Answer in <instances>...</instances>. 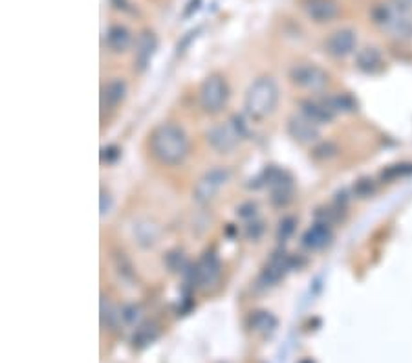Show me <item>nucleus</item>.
<instances>
[{
	"mask_svg": "<svg viewBox=\"0 0 412 363\" xmlns=\"http://www.w3.org/2000/svg\"><path fill=\"white\" fill-rule=\"evenodd\" d=\"M277 103H279V86L271 77H258L246 90L244 110L251 120H264L273 114Z\"/></svg>",
	"mask_w": 412,
	"mask_h": 363,
	"instance_id": "obj_2",
	"label": "nucleus"
},
{
	"mask_svg": "<svg viewBox=\"0 0 412 363\" xmlns=\"http://www.w3.org/2000/svg\"><path fill=\"white\" fill-rule=\"evenodd\" d=\"M290 79H292L293 85L301 86L304 90H311V92H317V90H323L324 86L328 85L330 77L326 74V70H323L317 64L301 63L295 64L290 70Z\"/></svg>",
	"mask_w": 412,
	"mask_h": 363,
	"instance_id": "obj_7",
	"label": "nucleus"
},
{
	"mask_svg": "<svg viewBox=\"0 0 412 363\" xmlns=\"http://www.w3.org/2000/svg\"><path fill=\"white\" fill-rule=\"evenodd\" d=\"M412 175V163H398V166L387 167L382 173L383 180H398Z\"/></svg>",
	"mask_w": 412,
	"mask_h": 363,
	"instance_id": "obj_22",
	"label": "nucleus"
},
{
	"mask_svg": "<svg viewBox=\"0 0 412 363\" xmlns=\"http://www.w3.org/2000/svg\"><path fill=\"white\" fill-rule=\"evenodd\" d=\"M246 136V125L240 117H233L227 123L214 125L207 132V144L218 153H231Z\"/></svg>",
	"mask_w": 412,
	"mask_h": 363,
	"instance_id": "obj_4",
	"label": "nucleus"
},
{
	"mask_svg": "<svg viewBox=\"0 0 412 363\" xmlns=\"http://www.w3.org/2000/svg\"><path fill=\"white\" fill-rule=\"evenodd\" d=\"M110 2L115 9H121V11H130L129 0H110Z\"/></svg>",
	"mask_w": 412,
	"mask_h": 363,
	"instance_id": "obj_29",
	"label": "nucleus"
},
{
	"mask_svg": "<svg viewBox=\"0 0 412 363\" xmlns=\"http://www.w3.org/2000/svg\"><path fill=\"white\" fill-rule=\"evenodd\" d=\"M354 193L357 195L359 198H367L370 195L376 193V182L372 178H361L355 182L354 185Z\"/></svg>",
	"mask_w": 412,
	"mask_h": 363,
	"instance_id": "obj_23",
	"label": "nucleus"
},
{
	"mask_svg": "<svg viewBox=\"0 0 412 363\" xmlns=\"http://www.w3.org/2000/svg\"><path fill=\"white\" fill-rule=\"evenodd\" d=\"M337 154V147L333 144H323V145H317L314 151V158H317V160H330V158H333Z\"/></svg>",
	"mask_w": 412,
	"mask_h": 363,
	"instance_id": "obj_26",
	"label": "nucleus"
},
{
	"mask_svg": "<svg viewBox=\"0 0 412 363\" xmlns=\"http://www.w3.org/2000/svg\"><path fill=\"white\" fill-rule=\"evenodd\" d=\"M323 101L328 105V108L333 114L354 113L355 108H357V103L354 101V98L348 94H333V96H328V98H324Z\"/></svg>",
	"mask_w": 412,
	"mask_h": 363,
	"instance_id": "obj_20",
	"label": "nucleus"
},
{
	"mask_svg": "<svg viewBox=\"0 0 412 363\" xmlns=\"http://www.w3.org/2000/svg\"><path fill=\"white\" fill-rule=\"evenodd\" d=\"M332 241V226L324 222H315L311 228H308L302 235V246L308 250H323Z\"/></svg>",
	"mask_w": 412,
	"mask_h": 363,
	"instance_id": "obj_15",
	"label": "nucleus"
},
{
	"mask_svg": "<svg viewBox=\"0 0 412 363\" xmlns=\"http://www.w3.org/2000/svg\"><path fill=\"white\" fill-rule=\"evenodd\" d=\"M355 67L365 74H377L382 72L383 67H385V61H383L382 52L374 46H367V48H361L355 55Z\"/></svg>",
	"mask_w": 412,
	"mask_h": 363,
	"instance_id": "obj_16",
	"label": "nucleus"
},
{
	"mask_svg": "<svg viewBox=\"0 0 412 363\" xmlns=\"http://www.w3.org/2000/svg\"><path fill=\"white\" fill-rule=\"evenodd\" d=\"M295 224H297V222H295L293 217H284L279 222V234H277L279 241H286V238L295 231Z\"/></svg>",
	"mask_w": 412,
	"mask_h": 363,
	"instance_id": "obj_25",
	"label": "nucleus"
},
{
	"mask_svg": "<svg viewBox=\"0 0 412 363\" xmlns=\"http://www.w3.org/2000/svg\"><path fill=\"white\" fill-rule=\"evenodd\" d=\"M229 178L231 171L227 169V167H214V169L207 171V173L198 180V184L195 185V200L200 202V204H207V202H211L214 198V195L227 184V180Z\"/></svg>",
	"mask_w": 412,
	"mask_h": 363,
	"instance_id": "obj_8",
	"label": "nucleus"
},
{
	"mask_svg": "<svg viewBox=\"0 0 412 363\" xmlns=\"http://www.w3.org/2000/svg\"><path fill=\"white\" fill-rule=\"evenodd\" d=\"M355 46H357V35L350 28H341V30L330 33V37L324 42L326 52L336 59L348 57L350 54H354Z\"/></svg>",
	"mask_w": 412,
	"mask_h": 363,
	"instance_id": "obj_9",
	"label": "nucleus"
},
{
	"mask_svg": "<svg viewBox=\"0 0 412 363\" xmlns=\"http://www.w3.org/2000/svg\"><path fill=\"white\" fill-rule=\"evenodd\" d=\"M110 206H112L110 195L101 191V215H107L108 211H110Z\"/></svg>",
	"mask_w": 412,
	"mask_h": 363,
	"instance_id": "obj_28",
	"label": "nucleus"
},
{
	"mask_svg": "<svg viewBox=\"0 0 412 363\" xmlns=\"http://www.w3.org/2000/svg\"><path fill=\"white\" fill-rule=\"evenodd\" d=\"M220 275V263L214 253H205L193 270V282L200 288L213 287Z\"/></svg>",
	"mask_w": 412,
	"mask_h": 363,
	"instance_id": "obj_10",
	"label": "nucleus"
},
{
	"mask_svg": "<svg viewBox=\"0 0 412 363\" xmlns=\"http://www.w3.org/2000/svg\"><path fill=\"white\" fill-rule=\"evenodd\" d=\"M288 134L299 144H314L319 139V125L302 114H295L288 120Z\"/></svg>",
	"mask_w": 412,
	"mask_h": 363,
	"instance_id": "obj_12",
	"label": "nucleus"
},
{
	"mask_svg": "<svg viewBox=\"0 0 412 363\" xmlns=\"http://www.w3.org/2000/svg\"><path fill=\"white\" fill-rule=\"evenodd\" d=\"M158 50V37L151 30H143L136 40V55H134V67L137 72H145L147 67L151 64V59L154 57Z\"/></svg>",
	"mask_w": 412,
	"mask_h": 363,
	"instance_id": "obj_11",
	"label": "nucleus"
},
{
	"mask_svg": "<svg viewBox=\"0 0 412 363\" xmlns=\"http://www.w3.org/2000/svg\"><path fill=\"white\" fill-rule=\"evenodd\" d=\"M149 328L151 327L139 328L136 332V336H134V343H137L139 347H145L149 343H152L156 340V336H158V332H156V328H152V330H149Z\"/></svg>",
	"mask_w": 412,
	"mask_h": 363,
	"instance_id": "obj_24",
	"label": "nucleus"
},
{
	"mask_svg": "<svg viewBox=\"0 0 412 363\" xmlns=\"http://www.w3.org/2000/svg\"><path fill=\"white\" fill-rule=\"evenodd\" d=\"M229 99V86L218 74L209 76L200 86V105L207 114L220 113Z\"/></svg>",
	"mask_w": 412,
	"mask_h": 363,
	"instance_id": "obj_5",
	"label": "nucleus"
},
{
	"mask_svg": "<svg viewBox=\"0 0 412 363\" xmlns=\"http://www.w3.org/2000/svg\"><path fill=\"white\" fill-rule=\"evenodd\" d=\"M275 325H277V319L270 314V312H255L251 316V327L255 330L261 332H270L273 330Z\"/></svg>",
	"mask_w": 412,
	"mask_h": 363,
	"instance_id": "obj_21",
	"label": "nucleus"
},
{
	"mask_svg": "<svg viewBox=\"0 0 412 363\" xmlns=\"http://www.w3.org/2000/svg\"><path fill=\"white\" fill-rule=\"evenodd\" d=\"M302 9L308 15V18L319 24L330 23L341 11L337 0H306L304 4H302Z\"/></svg>",
	"mask_w": 412,
	"mask_h": 363,
	"instance_id": "obj_13",
	"label": "nucleus"
},
{
	"mask_svg": "<svg viewBox=\"0 0 412 363\" xmlns=\"http://www.w3.org/2000/svg\"><path fill=\"white\" fill-rule=\"evenodd\" d=\"M290 268H292V263H290L288 257L275 255L273 259L270 260V265L262 270L261 279H258V284L264 288L275 287V284H277L284 275H286V272H288Z\"/></svg>",
	"mask_w": 412,
	"mask_h": 363,
	"instance_id": "obj_14",
	"label": "nucleus"
},
{
	"mask_svg": "<svg viewBox=\"0 0 412 363\" xmlns=\"http://www.w3.org/2000/svg\"><path fill=\"white\" fill-rule=\"evenodd\" d=\"M151 153L164 166L182 163L189 153L185 130L176 123H161L151 134Z\"/></svg>",
	"mask_w": 412,
	"mask_h": 363,
	"instance_id": "obj_1",
	"label": "nucleus"
},
{
	"mask_svg": "<svg viewBox=\"0 0 412 363\" xmlns=\"http://www.w3.org/2000/svg\"><path fill=\"white\" fill-rule=\"evenodd\" d=\"M121 263H123V260H121V255L118 253V257H115V268H118V274H120L123 279H132L134 277L132 265H130L127 259H125V265H121Z\"/></svg>",
	"mask_w": 412,
	"mask_h": 363,
	"instance_id": "obj_27",
	"label": "nucleus"
},
{
	"mask_svg": "<svg viewBox=\"0 0 412 363\" xmlns=\"http://www.w3.org/2000/svg\"><path fill=\"white\" fill-rule=\"evenodd\" d=\"M392 2L405 9H412V0H392Z\"/></svg>",
	"mask_w": 412,
	"mask_h": 363,
	"instance_id": "obj_30",
	"label": "nucleus"
},
{
	"mask_svg": "<svg viewBox=\"0 0 412 363\" xmlns=\"http://www.w3.org/2000/svg\"><path fill=\"white\" fill-rule=\"evenodd\" d=\"M127 96V83L120 77L108 81L107 85H103L101 88V108H115L121 103Z\"/></svg>",
	"mask_w": 412,
	"mask_h": 363,
	"instance_id": "obj_17",
	"label": "nucleus"
},
{
	"mask_svg": "<svg viewBox=\"0 0 412 363\" xmlns=\"http://www.w3.org/2000/svg\"><path fill=\"white\" fill-rule=\"evenodd\" d=\"M264 184L271 191V202L275 206H286L293 198V178L279 167H268L264 171Z\"/></svg>",
	"mask_w": 412,
	"mask_h": 363,
	"instance_id": "obj_6",
	"label": "nucleus"
},
{
	"mask_svg": "<svg viewBox=\"0 0 412 363\" xmlns=\"http://www.w3.org/2000/svg\"><path fill=\"white\" fill-rule=\"evenodd\" d=\"M130 42H132V35L125 26L121 24H114V26L108 28L107 32V45L112 52H125V50L129 48Z\"/></svg>",
	"mask_w": 412,
	"mask_h": 363,
	"instance_id": "obj_19",
	"label": "nucleus"
},
{
	"mask_svg": "<svg viewBox=\"0 0 412 363\" xmlns=\"http://www.w3.org/2000/svg\"><path fill=\"white\" fill-rule=\"evenodd\" d=\"M372 21L379 30L396 39H412V13L398 4L382 2L372 8Z\"/></svg>",
	"mask_w": 412,
	"mask_h": 363,
	"instance_id": "obj_3",
	"label": "nucleus"
},
{
	"mask_svg": "<svg viewBox=\"0 0 412 363\" xmlns=\"http://www.w3.org/2000/svg\"><path fill=\"white\" fill-rule=\"evenodd\" d=\"M301 114L308 117V120L314 121V123H317V125L330 123L333 120V116H336L324 101H314V99H304V101H301Z\"/></svg>",
	"mask_w": 412,
	"mask_h": 363,
	"instance_id": "obj_18",
	"label": "nucleus"
}]
</instances>
